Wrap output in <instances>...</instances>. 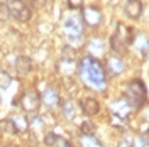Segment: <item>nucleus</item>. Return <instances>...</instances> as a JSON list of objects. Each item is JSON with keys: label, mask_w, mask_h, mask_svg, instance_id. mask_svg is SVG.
<instances>
[{"label": "nucleus", "mask_w": 149, "mask_h": 147, "mask_svg": "<svg viewBox=\"0 0 149 147\" xmlns=\"http://www.w3.org/2000/svg\"><path fill=\"white\" fill-rule=\"evenodd\" d=\"M80 76L86 85H90L95 90H103L107 85V76H105V68L100 64L98 59H95L93 56H86L81 59V63L78 66Z\"/></svg>", "instance_id": "1"}, {"label": "nucleus", "mask_w": 149, "mask_h": 147, "mask_svg": "<svg viewBox=\"0 0 149 147\" xmlns=\"http://www.w3.org/2000/svg\"><path fill=\"white\" fill-rule=\"evenodd\" d=\"M148 98L146 92V85L141 80H132L125 88V101L129 105V108H141Z\"/></svg>", "instance_id": "2"}, {"label": "nucleus", "mask_w": 149, "mask_h": 147, "mask_svg": "<svg viewBox=\"0 0 149 147\" xmlns=\"http://www.w3.org/2000/svg\"><path fill=\"white\" fill-rule=\"evenodd\" d=\"M132 41H134L132 31H130L129 27H125L124 24H119L117 29H115V32H113V36L110 37V47H112L113 53L124 54L125 49H127V46H129Z\"/></svg>", "instance_id": "3"}, {"label": "nucleus", "mask_w": 149, "mask_h": 147, "mask_svg": "<svg viewBox=\"0 0 149 147\" xmlns=\"http://www.w3.org/2000/svg\"><path fill=\"white\" fill-rule=\"evenodd\" d=\"M65 32L70 41L73 42H80L81 36H83V19L78 15H71L66 19L65 22Z\"/></svg>", "instance_id": "4"}, {"label": "nucleus", "mask_w": 149, "mask_h": 147, "mask_svg": "<svg viewBox=\"0 0 149 147\" xmlns=\"http://www.w3.org/2000/svg\"><path fill=\"white\" fill-rule=\"evenodd\" d=\"M20 107L24 108V112H27V113H37L39 110V107H41V95L32 88V90H27V92L22 95V98H20Z\"/></svg>", "instance_id": "5"}, {"label": "nucleus", "mask_w": 149, "mask_h": 147, "mask_svg": "<svg viewBox=\"0 0 149 147\" xmlns=\"http://www.w3.org/2000/svg\"><path fill=\"white\" fill-rule=\"evenodd\" d=\"M9 10H10V15L19 20V22H27L32 12L27 5L24 3V0H10L9 2Z\"/></svg>", "instance_id": "6"}, {"label": "nucleus", "mask_w": 149, "mask_h": 147, "mask_svg": "<svg viewBox=\"0 0 149 147\" xmlns=\"http://www.w3.org/2000/svg\"><path fill=\"white\" fill-rule=\"evenodd\" d=\"M81 19H83V24H86V26L98 27L100 22H102V12H100V9H97V7H86L83 10Z\"/></svg>", "instance_id": "7"}, {"label": "nucleus", "mask_w": 149, "mask_h": 147, "mask_svg": "<svg viewBox=\"0 0 149 147\" xmlns=\"http://www.w3.org/2000/svg\"><path fill=\"white\" fill-rule=\"evenodd\" d=\"M80 107H81V110H83L85 115H88V117H93V115H97L98 112H100V103L92 98V96H85L80 100Z\"/></svg>", "instance_id": "8"}, {"label": "nucleus", "mask_w": 149, "mask_h": 147, "mask_svg": "<svg viewBox=\"0 0 149 147\" xmlns=\"http://www.w3.org/2000/svg\"><path fill=\"white\" fill-rule=\"evenodd\" d=\"M124 10H125L127 17L136 20V19H139L141 15H142V2H141V0H127Z\"/></svg>", "instance_id": "9"}, {"label": "nucleus", "mask_w": 149, "mask_h": 147, "mask_svg": "<svg viewBox=\"0 0 149 147\" xmlns=\"http://www.w3.org/2000/svg\"><path fill=\"white\" fill-rule=\"evenodd\" d=\"M41 100L44 101V105H46L47 108H58V107H59V95H58V92L53 90V88L44 90L42 95H41Z\"/></svg>", "instance_id": "10"}, {"label": "nucleus", "mask_w": 149, "mask_h": 147, "mask_svg": "<svg viewBox=\"0 0 149 147\" xmlns=\"http://www.w3.org/2000/svg\"><path fill=\"white\" fill-rule=\"evenodd\" d=\"M14 68H15V71L19 74H27L32 69V61L27 56H19L17 59H15V66Z\"/></svg>", "instance_id": "11"}, {"label": "nucleus", "mask_w": 149, "mask_h": 147, "mask_svg": "<svg viewBox=\"0 0 149 147\" xmlns=\"http://www.w3.org/2000/svg\"><path fill=\"white\" fill-rule=\"evenodd\" d=\"M107 69H109L112 74H120L122 71L125 69V64H124V61H122L120 58L112 56V58L107 59Z\"/></svg>", "instance_id": "12"}, {"label": "nucleus", "mask_w": 149, "mask_h": 147, "mask_svg": "<svg viewBox=\"0 0 149 147\" xmlns=\"http://www.w3.org/2000/svg\"><path fill=\"white\" fill-rule=\"evenodd\" d=\"M12 122H14V125H15V130L19 132H26V130L29 129V120L24 117V115H15L14 119H12Z\"/></svg>", "instance_id": "13"}, {"label": "nucleus", "mask_w": 149, "mask_h": 147, "mask_svg": "<svg viewBox=\"0 0 149 147\" xmlns=\"http://www.w3.org/2000/svg\"><path fill=\"white\" fill-rule=\"evenodd\" d=\"M0 130H2L3 134H10V135H15V134H17V130H15V125H14L12 119L0 120Z\"/></svg>", "instance_id": "14"}, {"label": "nucleus", "mask_w": 149, "mask_h": 147, "mask_svg": "<svg viewBox=\"0 0 149 147\" xmlns=\"http://www.w3.org/2000/svg\"><path fill=\"white\" fill-rule=\"evenodd\" d=\"M80 130H81L83 135H90V137H93V134H95V127H93V123L90 120H85L83 123L80 125Z\"/></svg>", "instance_id": "15"}, {"label": "nucleus", "mask_w": 149, "mask_h": 147, "mask_svg": "<svg viewBox=\"0 0 149 147\" xmlns=\"http://www.w3.org/2000/svg\"><path fill=\"white\" fill-rule=\"evenodd\" d=\"M139 41H136V46H137V49H139L142 54L146 56L149 53V41L146 39V37H137Z\"/></svg>", "instance_id": "16"}, {"label": "nucleus", "mask_w": 149, "mask_h": 147, "mask_svg": "<svg viewBox=\"0 0 149 147\" xmlns=\"http://www.w3.org/2000/svg\"><path fill=\"white\" fill-rule=\"evenodd\" d=\"M81 146L83 147H102L97 139L90 137V135H83V137H81Z\"/></svg>", "instance_id": "17"}, {"label": "nucleus", "mask_w": 149, "mask_h": 147, "mask_svg": "<svg viewBox=\"0 0 149 147\" xmlns=\"http://www.w3.org/2000/svg\"><path fill=\"white\" fill-rule=\"evenodd\" d=\"M63 113H65V117L68 120H71L74 117V107L71 101H66L65 105H63Z\"/></svg>", "instance_id": "18"}, {"label": "nucleus", "mask_w": 149, "mask_h": 147, "mask_svg": "<svg viewBox=\"0 0 149 147\" xmlns=\"http://www.w3.org/2000/svg\"><path fill=\"white\" fill-rule=\"evenodd\" d=\"M88 49H90V53H93V54H95V53H98V54H100V53L103 51L102 41H100V39H93L92 42H90V47H88Z\"/></svg>", "instance_id": "19"}, {"label": "nucleus", "mask_w": 149, "mask_h": 147, "mask_svg": "<svg viewBox=\"0 0 149 147\" xmlns=\"http://www.w3.org/2000/svg\"><path fill=\"white\" fill-rule=\"evenodd\" d=\"M10 83H12V78L7 71H0V88H9Z\"/></svg>", "instance_id": "20"}, {"label": "nucleus", "mask_w": 149, "mask_h": 147, "mask_svg": "<svg viewBox=\"0 0 149 147\" xmlns=\"http://www.w3.org/2000/svg\"><path fill=\"white\" fill-rule=\"evenodd\" d=\"M44 144L47 147H54L58 144V135H56L54 132H47L46 137H44Z\"/></svg>", "instance_id": "21"}, {"label": "nucleus", "mask_w": 149, "mask_h": 147, "mask_svg": "<svg viewBox=\"0 0 149 147\" xmlns=\"http://www.w3.org/2000/svg\"><path fill=\"white\" fill-rule=\"evenodd\" d=\"M73 58H74V49H73V47H70V46L63 47L61 59H63V61H73Z\"/></svg>", "instance_id": "22"}, {"label": "nucleus", "mask_w": 149, "mask_h": 147, "mask_svg": "<svg viewBox=\"0 0 149 147\" xmlns=\"http://www.w3.org/2000/svg\"><path fill=\"white\" fill-rule=\"evenodd\" d=\"M10 17L9 3H0V22H5Z\"/></svg>", "instance_id": "23"}, {"label": "nucleus", "mask_w": 149, "mask_h": 147, "mask_svg": "<svg viewBox=\"0 0 149 147\" xmlns=\"http://www.w3.org/2000/svg\"><path fill=\"white\" fill-rule=\"evenodd\" d=\"M68 7L71 10L81 9V7H83V0H68Z\"/></svg>", "instance_id": "24"}, {"label": "nucleus", "mask_w": 149, "mask_h": 147, "mask_svg": "<svg viewBox=\"0 0 149 147\" xmlns=\"http://www.w3.org/2000/svg\"><path fill=\"white\" fill-rule=\"evenodd\" d=\"M56 146H61V147H73L71 144H70V142H68V140H66V139H63V137H58V144H56Z\"/></svg>", "instance_id": "25"}, {"label": "nucleus", "mask_w": 149, "mask_h": 147, "mask_svg": "<svg viewBox=\"0 0 149 147\" xmlns=\"http://www.w3.org/2000/svg\"><path fill=\"white\" fill-rule=\"evenodd\" d=\"M119 147H132V142L130 140H122L120 144H119Z\"/></svg>", "instance_id": "26"}, {"label": "nucleus", "mask_w": 149, "mask_h": 147, "mask_svg": "<svg viewBox=\"0 0 149 147\" xmlns=\"http://www.w3.org/2000/svg\"><path fill=\"white\" fill-rule=\"evenodd\" d=\"M7 147H19V146H17V144H9Z\"/></svg>", "instance_id": "27"}, {"label": "nucleus", "mask_w": 149, "mask_h": 147, "mask_svg": "<svg viewBox=\"0 0 149 147\" xmlns=\"http://www.w3.org/2000/svg\"><path fill=\"white\" fill-rule=\"evenodd\" d=\"M0 147H2V146H0Z\"/></svg>", "instance_id": "28"}]
</instances>
